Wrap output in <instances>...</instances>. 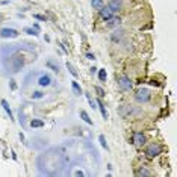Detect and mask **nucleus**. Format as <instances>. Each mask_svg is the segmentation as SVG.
I'll use <instances>...</instances> for the list:
<instances>
[{"instance_id": "f257e3e1", "label": "nucleus", "mask_w": 177, "mask_h": 177, "mask_svg": "<svg viewBox=\"0 0 177 177\" xmlns=\"http://www.w3.org/2000/svg\"><path fill=\"white\" fill-rule=\"evenodd\" d=\"M3 67L6 68L8 73H12V74L20 73L23 70V67H24V58H23V55H20V53H11L3 61Z\"/></svg>"}, {"instance_id": "f03ea898", "label": "nucleus", "mask_w": 177, "mask_h": 177, "mask_svg": "<svg viewBox=\"0 0 177 177\" xmlns=\"http://www.w3.org/2000/svg\"><path fill=\"white\" fill-rule=\"evenodd\" d=\"M150 98H151V92L147 88H139L135 94V100L138 103H148Z\"/></svg>"}, {"instance_id": "7ed1b4c3", "label": "nucleus", "mask_w": 177, "mask_h": 177, "mask_svg": "<svg viewBox=\"0 0 177 177\" xmlns=\"http://www.w3.org/2000/svg\"><path fill=\"white\" fill-rule=\"evenodd\" d=\"M160 153H162V145L157 144V142H151V144H148V147L145 148V155H147L148 157H157Z\"/></svg>"}, {"instance_id": "20e7f679", "label": "nucleus", "mask_w": 177, "mask_h": 177, "mask_svg": "<svg viewBox=\"0 0 177 177\" xmlns=\"http://www.w3.org/2000/svg\"><path fill=\"white\" fill-rule=\"evenodd\" d=\"M147 142V136L142 133V132H133L132 135V144L138 148H141L142 145H145Z\"/></svg>"}, {"instance_id": "39448f33", "label": "nucleus", "mask_w": 177, "mask_h": 177, "mask_svg": "<svg viewBox=\"0 0 177 177\" xmlns=\"http://www.w3.org/2000/svg\"><path fill=\"white\" fill-rule=\"evenodd\" d=\"M118 88L121 91H130L133 88V83H132L130 77H127V76H121V77L118 79Z\"/></svg>"}, {"instance_id": "423d86ee", "label": "nucleus", "mask_w": 177, "mask_h": 177, "mask_svg": "<svg viewBox=\"0 0 177 177\" xmlns=\"http://www.w3.org/2000/svg\"><path fill=\"white\" fill-rule=\"evenodd\" d=\"M20 32L17 29H12V27H3V29H0V36L2 38H18Z\"/></svg>"}, {"instance_id": "0eeeda50", "label": "nucleus", "mask_w": 177, "mask_h": 177, "mask_svg": "<svg viewBox=\"0 0 177 177\" xmlns=\"http://www.w3.org/2000/svg\"><path fill=\"white\" fill-rule=\"evenodd\" d=\"M38 85L43 86V88L50 86V85H52V77H50L48 74H46V73L40 74V76H38Z\"/></svg>"}, {"instance_id": "6e6552de", "label": "nucleus", "mask_w": 177, "mask_h": 177, "mask_svg": "<svg viewBox=\"0 0 177 177\" xmlns=\"http://www.w3.org/2000/svg\"><path fill=\"white\" fill-rule=\"evenodd\" d=\"M108 8L112 11V14H117V12L123 8V0H109Z\"/></svg>"}, {"instance_id": "1a4fd4ad", "label": "nucleus", "mask_w": 177, "mask_h": 177, "mask_svg": "<svg viewBox=\"0 0 177 177\" xmlns=\"http://www.w3.org/2000/svg\"><path fill=\"white\" fill-rule=\"evenodd\" d=\"M118 113L123 118H127V117H130V113H133V108L130 105H121L118 109Z\"/></svg>"}, {"instance_id": "9d476101", "label": "nucleus", "mask_w": 177, "mask_h": 177, "mask_svg": "<svg viewBox=\"0 0 177 177\" xmlns=\"http://www.w3.org/2000/svg\"><path fill=\"white\" fill-rule=\"evenodd\" d=\"M98 12H100V17H102L105 21H108L109 18H112L113 17V14H112V11L108 8V6H102L98 9Z\"/></svg>"}, {"instance_id": "9b49d317", "label": "nucleus", "mask_w": 177, "mask_h": 177, "mask_svg": "<svg viewBox=\"0 0 177 177\" xmlns=\"http://www.w3.org/2000/svg\"><path fill=\"white\" fill-rule=\"evenodd\" d=\"M95 103H97V109H100V113H102V117H103L105 120H108V118H109V113H108V111H106L105 103H103L100 98H97V100H95Z\"/></svg>"}, {"instance_id": "f8f14e48", "label": "nucleus", "mask_w": 177, "mask_h": 177, "mask_svg": "<svg viewBox=\"0 0 177 177\" xmlns=\"http://www.w3.org/2000/svg\"><path fill=\"white\" fill-rule=\"evenodd\" d=\"M46 67L50 68L52 71H55V73H59V64H58L55 59H48V61L46 62Z\"/></svg>"}, {"instance_id": "ddd939ff", "label": "nucleus", "mask_w": 177, "mask_h": 177, "mask_svg": "<svg viewBox=\"0 0 177 177\" xmlns=\"http://www.w3.org/2000/svg\"><path fill=\"white\" fill-rule=\"evenodd\" d=\"M29 126H30L32 129H41V127H44V126H46V123H44L43 120L32 118V120H30V123H29Z\"/></svg>"}, {"instance_id": "4468645a", "label": "nucleus", "mask_w": 177, "mask_h": 177, "mask_svg": "<svg viewBox=\"0 0 177 177\" xmlns=\"http://www.w3.org/2000/svg\"><path fill=\"white\" fill-rule=\"evenodd\" d=\"M0 103H2V108L5 109V112H6L8 115H9V120H11V121H14L15 118H14V113H12V109L9 108V103L6 102V100H2V102H0Z\"/></svg>"}, {"instance_id": "2eb2a0df", "label": "nucleus", "mask_w": 177, "mask_h": 177, "mask_svg": "<svg viewBox=\"0 0 177 177\" xmlns=\"http://www.w3.org/2000/svg\"><path fill=\"white\" fill-rule=\"evenodd\" d=\"M79 115H80V118H82V120H83L88 126H94V121L91 120V117H90V115H88V112H86V111H83V109H82V111L79 112Z\"/></svg>"}, {"instance_id": "dca6fc26", "label": "nucleus", "mask_w": 177, "mask_h": 177, "mask_svg": "<svg viewBox=\"0 0 177 177\" xmlns=\"http://www.w3.org/2000/svg\"><path fill=\"white\" fill-rule=\"evenodd\" d=\"M71 90L74 92V95H82L83 91H82V88L79 85V82H76V80H71Z\"/></svg>"}, {"instance_id": "f3484780", "label": "nucleus", "mask_w": 177, "mask_h": 177, "mask_svg": "<svg viewBox=\"0 0 177 177\" xmlns=\"http://www.w3.org/2000/svg\"><path fill=\"white\" fill-rule=\"evenodd\" d=\"M121 38H123V30H115V32L111 35V40L115 43V44H118V43L121 41Z\"/></svg>"}, {"instance_id": "a211bd4d", "label": "nucleus", "mask_w": 177, "mask_h": 177, "mask_svg": "<svg viewBox=\"0 0 177 177\" xmlns=\"http://www.w3.org/2000/svg\"><path fill=\"white\" fill-rule=\"evenodd\" d=\"M121 23V18L120 17H112L108 20V27H115V26H120Z\"/></svg>"}, {"instance_id": "6ab92c4d", "label": "nucleus", "mask_w": 177, "mask_h": 177, "mask_svg": "<svg viewBox=\"0 0 177 177\" xmlns=\"http://www.w3.org/2000/svg\"><path fill=\"white\" fill-rule=\"evenodd\" d=\"M136 176H139V177H144V176H151V171L147 170L145 167H139L136 170Z\"/></svg>"}, {"instance_id": "aec40b11", "label": "nucleus", "mask_w": 177, "mask_h": 177, "mask_svg": "<svg viewBox=\"0 0 177 177\" xmlns=\"http://www.w3.org/2000/svg\"><path fill=\"white\" fill-rule=\"evenodd\" d=\"M65 67H67V70L70 71V74L73 76V77H76V79H77V77H79V73H77V71H76V68L73 67V64H70V62H67V64H65Z\"/></svg>"}, {"instance_id": "412c9836", "label": "nucleus", "mask_w": 177, "mask_h": 177, "mask_svg": "<svg viewBox=\"0 0 177 177\" xmlns=\"http://www.w3.org/2000/svg\"><path fill=\"white\" fill-rule=\"evenodd\" d=\"M97 71H98V80H100V82H106V79H108L106 70H105V68H100V70H97Z\"/></svg>"}, {"instance_id": "4be33fe9", "label": "nucleus", "mask_w": 177, "mask_h": 177, "mask_svg": "<svg viewBox=\"0 0 177 177\" xmlns=\"http://www.w3.org/2000/svg\"><path fill=\"white\" fill-rule=\"evenodd\" d=\"M91 6L98 11L102 6H105V0H91Z\"/></svg>"}, {"instance_id": "5701e85b", "label": "nucleus", "mask_w": 177, "mask_h": 177, "mask_svg": "<svg viewBox=\"0 0 177 177\" xmlns=\"http://www.w3.org/2000/svg\"><path fill=\"white\" fill-rule=\"evenodd\" d=\"M44 92L43 91H33L32 94H30V98L32 100H41V98H44Z\"/></svg>"}, {"instance_id": "b1692460", "label": "nucleus", "mask_w": 177, "mask_h": 177, "mask_svg": "<svg viewBox=\"0 0 177 177\" xmlns=\"http://www.w3.org/2000/svg\"><path fill=\"white\" fill-rule=\"evenodd\" d=\"M98 142H100V145H102L105 150H109V145H108V142H106L105 135H100V136H98Z\"/></svg>"}, {"instance_id": "393cba45", "label": "nucleus", "mask_w": 177, "mask_h": 177, "mask_svg": "<svg viewBox=\"0 0 177 177\" xmlns=\"http://www.w3.org/2000/svg\"><path fill=\"white\" fill-rule=\"evenodd\" d=\"M85 95H86V98H88V103H90V106H91L92 109H97V103H95V100L91 97V94L85 92Z\"/></svg>"}, {"instance_id": "a878e982", "label": "nucleus", "mask_w": 177, "mask_h": 177, "mask_svg": "<svg viewBox=\"0 0 177 177\" xmlns=\"http://www.w3.org/2000/svg\"><path fill=\"white\" fill-rule=\"evenodd\" d=\"M23 32L27 33V35H30V36H38V30H35L33 27H24Z\"/></svg>"}, {"instance_id": "bb28decb", "label": "nucleus", "mask_w": 177, "mask_h": 177, "mask_svg": "<svg viewBox=\"0 0 177 177\" xmlns=\"http://www.w3.org/2000/svg\"><path fill=\"white\" fill-rule=\"evenodd\" d=\"M94 90H95V92L98 94V97H100V98H102V97H105V95H106V92H105V90H103L102 86H98V85H95V86H94Z\"/></svg>"}, {"instance_id": "cd10ccee", "label": "nucleus", "mask_w": 177, "mask_h": 177, "mask_svg": "<svg viewBox=\"0 0 177 177\" xmlns=\"http://www.w3.org/2000/svg\"><path fill=\"white\" fill-rule=\"evenodd\" d=\"M33 18L38 20V21H47V17H46V15H41V14H33Z\"/></svg>"}, {"instance_id": "c85d7f7f", "label": "nucleus", "mask_w": 177, "mask_h": 177, "mask_svg": "<svg viewBox=\"0 0 177 177\" xmlns=\"http://www.w3.org/2000/svg\"><path fill=\"white\" fill-rule=\"evenodd\" d=\"M9 88H11V91H15L17 90V83L14 79H9Z\"/></svg>"}, {"instance_id": "c756f323", "label": "nucleus", "mask_w": 177, "mask_h": 177, "mask_svg": "<svg viewBox=\"0 0 177 177\" xmlns=\"http://www.w3.org/2000/svg\"><path fill=\"white\" fill-rule=\"evenodd\" d=\"M85 56H86V59H90V61H95V55H94V53H90V52H88Z\"/></svg>"}, {"instance_id": "7c9ffc66", "label": "nucleus", "mask_w": 177, "mask_h": 177, "mask_svg": "<svg viewBox=\"0 0 177 177\" xmlns=\"http://www.w3.org/2000/svg\"><path fill=\"white\" fill-rule=\"evenodd\" d=\"M74 176H85V173H83V171H80V170H77V171L74 173Z\"/></svg>"}, {"instance_id": "2f4dec72", "label": "nucleus", "mask_w": 177, "mask_h": 177, "mask_svg": "<svg viewBox=\"0 0 177 177\" xmlns=\"http://www.w3.org/2000/svg\"><path fill=\"white\" fill-rule=\"evenodd\" d=\"M33 29L40 32V24H38V23H33Z\"/></svg>"}, {"instance_id": "473e14b6", "label": "nucleus", "mask_w": 177, "mask_h": 177, "mask_svg": "<svg viewBox=\"0 0 177 177\" xmlns=\"http://www.w3.org/2000/svg\"><path fill=\"white\" fill-rule=\"evenodd\" d=\"M97 70H98V68H95V67H91V68H90V71H91L92 74H94V73H97Z\"/></svg>"}, {"instance_id": "72a5a7b5", "label": "nucleus", "mask_w": 177, "mask_h": 177, "mask_svg": "<svg viewBox=\"0 0 177 177\" xmlns=\"http://www.w3.org/2000/svg\"><path fill=\"white\" fill-rule=\"evenodd\" d=\"M11 155H12V159L17 160V155H15V151H11Z\"/></svg>"}, {"instance_id": "f704fd0d", "label": "nucleus", "mask_w": 177, "mask_h": 177, "mask_svg": "<svg viewBox=\"0 0 177 177\" xmlns=\"http://www.w3.org/2000/svg\"><path fill=\"white\" fill-rule=\"evenodd\" d=\"M18 136H20V139H21V142H23V141H24V135H23V133H20Z\"/></svg>"}, {"instance_id": "c9c22d12", "label": "nucleus", "mask_w": 177, "mask_h": 177, "mask_svg": "<svg viewBox=\"0 0 177 177\" xmlns=\"http://www.w3.org/2000/svg\"><path fill=\"white\" fill-rule=\"evenodd\" d=\"M0 20H2V14H0Z\"/></svg>"}, {"instance_id": "e433bc0d", "label": "nucleus", "mask_w": 177, "mask_h": 177, "mask_svg": "<svg viewBox=\"0 0 177 177\" xmlns=\"http://www.w3.org/2000/svg\"><path fill=\"white\" fill-rule=\"evenodd\" d=\"M5 2H9V0H5Z\"/></svg>"}]
</instances>
